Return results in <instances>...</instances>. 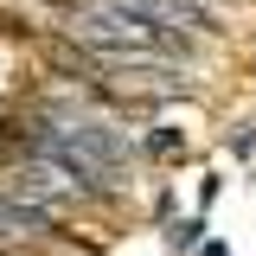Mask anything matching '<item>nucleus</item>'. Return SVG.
<instances>
[{
  "label": "nucleus",
  "mask_w": 256,
  "mask_h": 256,
  "mask_svg": "<svg viewBox=\"0 0 256 256\" xmlns=\"http://www.w3.org/2000/svg\"><path fill=\"white\" fill-rule=\"evenodd\" d=\"M198 256H230V250H224V244H205V250H198Z\"/></svg>",
  "instance_id": "3"
},
{
  "label": "nucleus",
  "mask_w": 256,
  "mask_h": 256,
  "mask_svg": "<svg viewBox=\"0 0 256 256\" xmlns=\"http://www.w3.org/2000/svg\"><path fill=\"white\" fill-rule=\"evenodd\" d=\"M198 237H205V218H180L173 230H166V244H173V250H198Z\"/></svg>",
  "instance_id": "1"
},
{
  "label": "nucleus",
  "mask_w": 256,
  "mask_h": 256,
  "mask_svg": "<svg viewBox=\"0 0 256 256\" xmlns=\"http://www.w3.org/2000/svg\"><path fill=\"white\" fill-rule=\"evenodd\" d=\"M218 192H224V180H218V173H205V180H198V205H212Z\"/></svg>",
  "instance_id": "2"
}]
</instances>
